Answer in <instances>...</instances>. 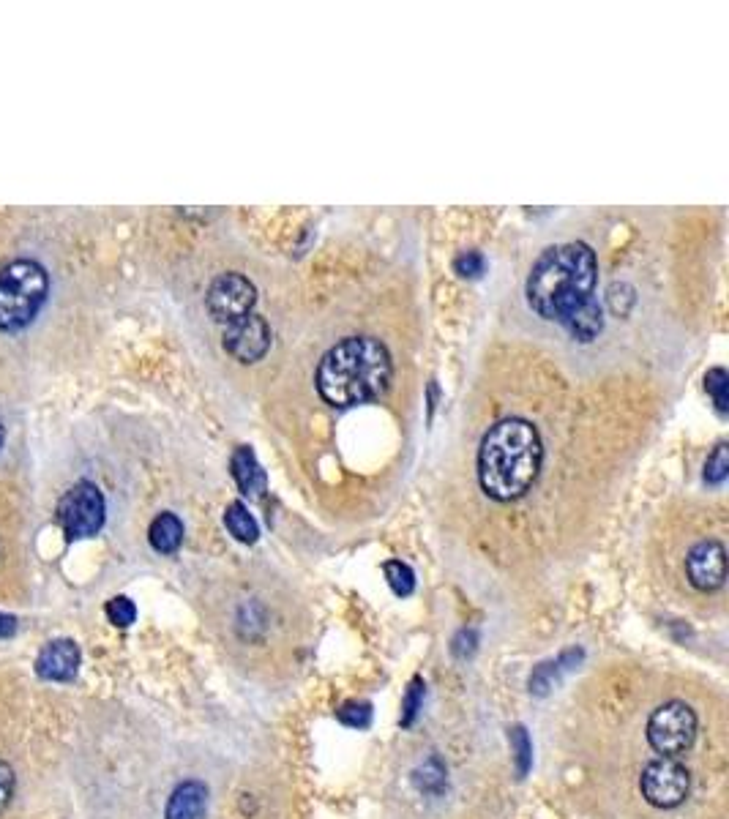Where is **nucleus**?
<instances>
[{
    "mask_svg": "<svg viewBox=\"0 0 729 819\" xmlns=\"http://www.w3.org/2000/svg\"><path fill=\"white\" fill-rule=\"evenodd\" d=\"M596 282L598 260L588 243L549 246L530 268L525 284L527 304L538 317L563 325L579 342H593L604 328Z\"/></svg>",
    "mask_w": 729,
    "mask_h": 819,
    "instance_id": "obj_1",
    "label": "nucleus"
},
{
    "mask_svg": "<svg viewBox=\"0 0 729 819\" xmlns=\"http://www.w3.org/2000/svg\"><path fill=\"white\" fill-rule=\"evenodd\" d=\"M391 375V353L380 339L350 336L323 355L314 383L331 407H355L385 394Z\"/></svg>",
    "mask_w": 729,
    "mask_h": 819,
    "instance_id": "obj_2",
    "label": "nucleus"
},
{
    "mask_svg": "<svg viewBox=\"0 0 729 819\" xmlns=\"http://www.w3.org/2000/svg\"><path fill=\"white\" fill-rule=\"evenodd\" d=\"M544 448L538 429L525 418L495 424L478 448V481L492 500H517L533 486L541 470Z\"/></svg>",
    "mask_w": 729,
    "mask_h": 819,
    "instance_id": "obj_3",
    "label": "nucleus"
},
{
    "mask_svg": "<svg viewBox=\"0 0 729 819\" xmlns=\"http://www.w3.org/2000/svg\"><path fill=\"white\" fill-rule=\"evenodd\" d=\"M50 279L36 260H14L0 271V331H20L33 323L47 301Z\"/></svg>",
    "mask_w": 729,
    "mask_h": 819,
    "instance_id": "obj_4",
    "label": "nucleus"
},
{
    "mask_svg": "<svg viewBox=\"0 0 729 819\" xmlns=\"http://www.w3.org/2000/svg\"><path fill=\"white\" fill-rule=\"evenodd\" d=\"M697 738V713L686 702H667L653 710L648 721L650 749L661 757H678L691 749Z\"/></svg>",
    "mask_w": 729,
    "mask_h": 819,
    "instance_id": "obj_5",
    "label": "nucleus"
},
{
    "mask_svg": "<svg viewBox=\"0 0 729 819\" xmlns=\"http://www.w3.org/2000/svg\"><path fill=\"white\" fill-rule=\"evenodd\" d=\"M58 522L69 538H91L104 525V497L91 481L74 484L58 503Z\"/></svg>",
    "mask_w": 729,
    "mask_h": 819,
    "instance_id": "obj_6",
    "label": "nucleus"
},
{
    "mask_svg": "<svg viewBox=\"0 0 729 819\" xmlns=\"http://www.w3.org/2000/svg\"><path fill=\"white\" fill-rule=\"evenodd\" d=\"M642 798L656 809H675L689 798L691 776L675 757H661L642 770L639 779Z\"/></svg>",
    "mask_w": 729,
    "mask_h": 819,
    "instance_id": "obj_7",
    "label": "nucleus"
},
{
    "mask_svg": "<svg viewBox=\"0 0 729 819\" xmlns=\"http://www.w3.org/2000/svg\"><path fill=\"white\" fill-rule=\"evenodd\" d=\"M208 312L219 325H233L254 312L257 290L241 273H222L216 276L205 295Z\"/></svg>",
    "mask_w": 729,
    "mask_h": 819,
    "instance_id": "obj_8",
    "label": "nucleus"
},
{
    "mask_svg": "<svg viewBox=\"0 0 729 819\" xmlns=\"http://www.w3.org/2000/svg\"><path fill=\"white\" fill-rule=\"evenodd\" d=\"M222 344L227 353L241 364H254L271 350V325L260 314H246L233 325H224Z\"/></svg>",
    "mask_w": 729,
    "mask_h": 819,
    "instance_id": "obj_9",
    "label": "nucleus"
},
{
    "mask_svg": "<svg viewBox=\"0 0 729 819\" xmlns=\"http://www.w3.org/2000/svg\"><path fill=\"white\" fill-rule=\"evenodd\" d=\"M686 574L689 582L702 593L719 590L727 579V549L716 538L699 541L686 555Z\"/></svg>",
    "mask_w": 729,
    "mask_h": 819,
    "instance_id": "obj_10",
    "label": "nucleus"
},
{
    "mask_svg": "<svg viewBox=\"0 0 729 819\" xmlns=\"http://www.w3.org/2000/svg\"><path fill=\"white\" fill-rule=\"evenodd\" d=\"M80 669V648L71 642V639H58L52 642L47 648L41 650L39 658H36V672L39 678L44 680H58V683H66L77 675Z\"/></svg>",
    "mask_w": 729,
    "mask_h": 819,
    "instance_id": "obj_11",
    "label": "nucleus"
},
{
    "mask_svg": "<svg viewBox=\"0 0 729 819\" xmlns=\"http://www.w3.org/2000/svg\"><path fill=\"white\" fill-rule=\"evenodd\" d=\"M208 806V787L203 781H183L167 800L164 819H203Z\"/></svg>",
    "mask_w": 729,
    "mask_h": 819,
    "instance_id": "obj_12",
    "label": "nucleus"
},
{
    "mask_svg": "<svg viewBox=\"0 0 729 819\" xmlns=\"http://www.w3.org/2000/svg\"><path fill=\"white\" fill-rule=\"evenodd\" d=\"M230 470H233V478L238 489H241L246 497H260L268 486V478H265V470L257 462V456L249 445H241L235 448L233 462H230Z\"/></svg>",
    "mask_w": 729,
    "mask_h": 819,
    "instance_id": "obj_13",
    "label": "nucleus"
},
{
    "mask_svg": "<svg viewBox=\"0 0 729 819\" xmlns=\"http://www.w3.org/2000/svg\"><path fill=\"white\" fill-rule=\"evenodd\" d=\"M148 541L156 552L162 555H173L178 552V546L183 541V522L170 511H164L151 522V530H148Z\"/></svg>",
    "mask_w": 729,
    "mask_h": 819,
    "instance_id": "obj_14",
    "label": "nucleus"
},
{
    "mask_svg": "<svg viewBox=\"0 0 729 819\" xmlns=\"http://www.w3.org/2000/svg\"><path fill=\"white\" fill-rule=\"evenodd\" d=\"M579 658H582V650H568V653H563V656L557 658V661H549V664H541V667L530 675V691L533 694H538V697H544L549 688L555 686L557 675L563 672V669H571L577 667Z\"/></svg>",
    "mask_w": 729,
    "mask_h": 819,
    "instance_id": "obj_15",
    "label": "nucleus"
},
{
    "mask_svg": "<svg viewBox=\"0 0 729 819\" xmlns=\"http://www.w3.org/2000/svg\"><path fill=\"white\" fill-rule=\"evenodd\" d=\"M224 525L233 533L241 544H254L260 538V527L254 522V516L249 514V508L243 503H230L224 511Z\"/></svg>",
    "mask_w": 729,
    "mask_h": 819,
    "instance_id": "obj_16",
    "label": "nucleus"
},
{
    "mask_svg": "<svg viewBox=\"0 0 729 819\" xmlns=\"http://www.w3.org/2000/svg\"><path fill=\"white\" fill-rule=\"evenodd\" d=\"M413 784H416L421 792L437 795L440 789L446 787V765L437 757H429L424 765L413 773Z\"/></svg>",
    "mask_w": 729,
    "mask_h": 819,
    "instance_id": "obj_17",
    "label": "nucleus"
},
{
    "mask_svg": "<svg viewBox=\"0 0 729 819\" xmlns=\"http://www.w3.org/2000/svg\"><path fill=\"white\" fill-rule=\"evenodd\" d=\"M385 571V579H388V585H391V590H394L396 596H410L413 590H416V574H413V568L407 566V563H402V560H388L383 566Z\"/></svg>",
    "mask_w": 729,
    "mask_h": 819,
    "instance_id": "obj_18",
    "label": "nucleus"
},
{
    "mask_svg": "<svg viewBox=\"0 0 729 819\" xmlns=\"http://www.w3.org/2000/svg\"><path fill=\"white\" fill-rule=\"evenodd\" d=\"M508 740H511V751H514V762H517L519 776H527V770L533 765V743L522 724L508 729Z\"/></svg>",
    "mask_w": 729,
    "mask_h": 819,
    "instance_id": "obj_19",
    "label": "nucleus"
},
{
    "mask_svg": "<svg viewBox=\"0 0 729 819\" xmlns=\"http://www.w3.org/2000/svg\"><path fill=\"white\" fill-rule=\"evenodd\" d=\"M424 688L426 686L421 678L410 680L405 702H402V718H399V724H402V727H413V724H416L418 713H421V708H424Z\"/></svg>",
    "mask_w": 729,
    "mask_h": 819,
    "instance_id": "obj_20",
    "label": "nucleus"
},
{
    "mask_svg": "<svg viewBox=\"0 0 729 819\" xmlns=\"http://www.w3.org/2000/svg\"><path fill=\"white\" fill-rule=\"evenodd\" d=\"M336 718L353 729H366L372 724V705L369 702H345L342 708L336 710Z\"/></svg>",
    "mask_w": 729,
    "mask_h": 819,
    "instance_id": "obj_21",
    "label": "nucleus"
},
{
    "mask_svg": "<svg viewBox=\"0 0 729 819\" xmlns=\"http://www.w3.org/2000/svg\"><path fill=\"white\" fill-rule=\"evenodd\" d=\"M727 473H729V448H727V443H719L716 448H713V454L708 456V462H705V481L713 486H719V484H724Z\"/></svg>",
    "mask_w": 729,
    "mask_h": 819,
    "instance_id": "obj_22",
    "label": "nucleus"
},
{
    "mask_svg": "<svg viewBox=\"0 0 729 819\" xmlns=\"http://www.w3.org/2000/svg\"><path fill=\"white\" fill-rule=\"evenodd\" d=\"M705 388H708V394L713 396V402H716V407H719V413H727V407H729V399H727L729 375H727V369H721V366L710 369L708 375H705Z\"/></svg>",
    "mask_w": 729,
    "mask_h": 819,
    "instance_id": "obj_23",
    "label": "nucleus"
},
{
    "mask_svg": "<svg viewBox=\"0 0 729 819\" xmlns=\"http://www.w3.org/2000/svg\"><path fill=\"white\" fill-rule=\"evenodd\" d=\"M484 268L486 260L481 252H462L454 260L456 276H462V279H478L484 273Z\"/></svg>",
    "mask_w": 729,
    "mask_h": 819,
    "instance_id": "obj_24",
    "label": "nucleus"
},
{
    "mask_svg": "<svg viewBox=\"0 0 729 819\" xmlns=\"http://www.w3.org/2000/svg\"><path fill=\"white\" fill-rule=\"evenodd\" d=\"M107 617H110L112 623H115L118 628H126L134 623L137 609H134V604L129 601V598L118 596V598H112L110 604H107Z\"/></svg>",
    "mask_w": 729,
    "mask_h": 819,
    "instance_id": "obj_25",
    "label": "nucleus"
},
{
    "mask_svg": "<svg viewBox=\"0 0 729 819\" xmlns=\"http://www.w3.org/2000/svg\"><path fill=\"white\" fill-rule=\"evenodd\" d=\"M14 795V770L9 762H0V811L6 809Z\"/></svg>",
    "mask_w": 729,
    "mask_h": 819,
    "instance_id": "obj_26",
    "label": "nucleus"
},
{
    "mask_svg": "<svg viewBox=\"0 0 729 819\" xmlns=\"http://www.w3.org/2000/svg\"><path fill=\"white\" fill-rule=\"evenodd\" d=\"M17 631V620L11 615H0V637H11Z\"/></svg>",
    "mask_w": 729,
    "mask_h": 819,
    "instance_id": "obj_27",
    "label": "nucleus"
},
{
    "mask_svg": "<svg viewBox=\"0 0 729 819\" xmlns=\"http://www.w3.org/2000/svg\"><path fill=\"white\" fill-rule=\"evenodd\" d=\"M3 440H6V429H3V424H0V448H3Z\"/></svg>",
    "mask_w": 729,
    "mask_h": 819,
    "instance_id": "obj_28",
    "label": "nucleus"
}]
</instances>
